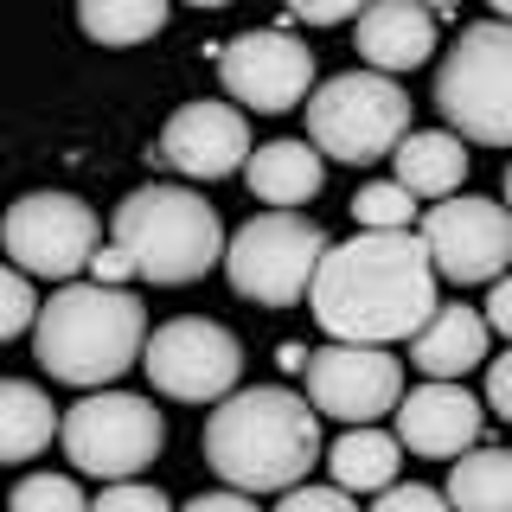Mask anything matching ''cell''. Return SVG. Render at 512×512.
Here are the masks:
<instances>
[{
    "label": "cell",
    "mask_w": 512,
    "mask_h": 512,
    "mask_svg": "<svg viewBox=\"0 0 512 512\" xmlns=\"http://www.w3.org/2000/svg\"><path fill=\"white\" fill-rule=\"evenodd\" d=\"M308 308L333 346H397L423 327L436 301L429 256L410 231H359L352 244H327L308 282Z\"/></svg>",
    "instance_id": "1"
},
{
    "label": "cell",
    "mask_w": 512,
    "mask_h": 512,
    "mask_svg": "<svg viewBox=\"0 0 512 512\" xmlns=\"http://www.w3.org/2000/svg\"><path fill=\"white\" fill-rule=\"evenodd\" d=\"M205 461L231 493H288L320 461V423L288 384L231 391L205 416Z\"/></svg>",
    "instance_id": "2"
},
{
    "label": "cell",
    "mask_w": 512,
    "mask_h": 512,
    "mask_svg": "<svg viewBox=\"0 0 512 512\" xmlns=\"http://www.w3.org/2000/svg\"><path fill=\"white\" fill-rule=\"evenodd\" d=\"M148 346V308L128 288L103 282H64L52 301H39L32 320V352L58 384H116L128 365H141Z\"/></svg>",
    "instance_id": "3"
},
{
    "label": "cell",
    "mask_w": 512,
    "mask_h": 512,
    "mask_svg": "<svg viewBox=\"0 0 512 512\" xmlns=\"http://www.w3.org/2000/svg\"><path fill=\"white\" fill-rule=\"evenodd\" d=\"M116 250L141 282L180 288L224 263V224L186 186H141L116 205Z\"/></svg>",
    "instance_id": "4"
},
{
    "label": "cell",
    "mask_w": 512,
    "mask_h": 512,
    "mask_svg": "<svg viewBox=\"0 0 512 512\" xmlns=\"http://www.w3.org/2000/svg\"><path fill=\"white\" fill-rule=\"evenodd\" d=\"M410 135V96L378 71H340L320 90H308V148L320 160H391V148Z\"/></svg>",
    "instance_id": "5"
},
{
    "label": "cell",
    "mask_w": 512,
    "mask_h": 512,
    "mask_svg": "<svg viewBox=\"0 0 512 512\" xmlns=\"http://www.w3.org/2000/svg\"><path fill=\"white\" fill-rule=\"evenodd\" d=\"M436 109L448 116L455 141L506 148L512 141V32L506 20L461 26L455 52L436 71Z\"/></svg>",
    "instance_id": "6"
},
{
    "label": "cell",
    "mask_w": 512,
    "mask_h": 512,
    "mask_svg": "<svg viewBox=\"0 0 512 512\" xmlns=\"http://www.w3.org/2000/svg\"><path fill=\"white\" fill-rule=\"evenodd\" d=\"M327 256V231L301 212H263L224 244V276L256 308H295Z\"/></svg>",
    "instance_id": "7"
},
{
    "label": "cell",
    "mask_w": 512,
    "mask_h": 512,
    "mask_svg": "<svg viewBox=\"0 0 512 512\" xmlns=\"http://www.w3.org/2000/svg\"><path fill=\"white\" fill-rule=\"evenodd\" d=\"M58 442L64 461H77L84 474L109 480H135L167 442V423L148 397H128V391H96L84 404H71L58 416Z\"/></svg>",
    "instance_id": "8"
},
{
    "label": "cell",
    "mask_w": 512,
    "mask_h": 512,
    "mask_svg": "<svg viewBox=\"0 0 512 512\" xmlns=\"http://www.w3.org/2000/svg\"><path fill=\"white\" fill-rule=\"evenodd\" d=\"M141 365H148L154 391L173 397V404H224L244 378V346H237L231 327L199 314H180L167 327L148 333L141 346Z\"/></svg>",
    "instance_id": "9"
},
{
    "label": "cell",
    "mask_w": 512,
    "mask_h": 512,
    "mask_svg": "<svg viewBox=\"0 0 512 512\" xmlns=\"http://www.w3.org/2000/svg\"><path fill=\"white\" fill-rule=\"evenodd\" d=\"M416 244L429 256V276L455 282V288H480L500 282L512 263V218L500 199H480V192H455V199L429 205Z\"/></svg>",
    "instance_id": "10"
},
{
    "label": "cell",
    "mask_w": 512,
    "mask_h": 512,
    "mask_svg": "<svg viewBox=\"0 0 512 512\" xmlns=\"http://www.w3.org/2000/svg\"><path fill=\"white\" fill-rule=\"evenodd\" d=\"M0 244H7L13 269L32 282H71L77 269H90L96 256V212L77 192H26L20 205H7L0 218Z\"/></svg>",
    "instance_id": "11"
},
{
    "label": "cell",
    "mask_w": 512,
    "mask_h": 512,
    "mask_svg": "<svg viewBox=\"0 0 512 512\" xmlns=\"http://www.w3.org/2000/svg\"><path fill=\"white\" fill-rule=\"evenodd\" d=\"M301 365H308V410L340 416L346 429H372L404 397V365L378 346H320Z\"/></svg>",
    "instance_id": "12"
},
{
    "label": "cell",
    "mask_w": 512,
    "mask_h": 512,
    "mask_svg": "<svg viewBox=\"0 0 512 512\" xmlns=\"http://www.w3.org/2000/svg\"><path fill=\"white\" fill-rule=\"evenodd\" d=\"M218 84L231 103L263 109V116H282V109H301L314 90V52L288 32H244L218 52Z\"/></svg>",
    "instance_id": "13"
},
{
    "label": "cell",
    "mask_w": 512,
    "mask_h": 512,
    "mask_svg": "<svg viewBox=\"0 0 512 512\" xmlns=\"http://www.w3.org/2000/svg\"><path fill=\"white\" fill-rule=\"evenodd\" d=\"M160 160L186 180H224L250 160V122L231 103H186L160 128Z\"/></svg>",
    "instance_id": "14"
},
{
    "label": "cell",
    "mask_w": 512,
    "mask_h": 512,
    "mask_svg": "<svg viewBox=\"0 0 512 512\" xmlns=\"http://www.w3.org/2000/svg\"><path fill=\"white\" fill-rule=\"evenodd\" d=\"M480 404L461 384H416L410 397H397V448L429 461H455L480 448Z\"/></svg>",
    "instance_id": "15"
},
{
    "label": "cell",
    "mask_w": 512,
    "mask_h": 512,
    "mask_svg": "<svg viewBox=\"0 0 512 512\" xmlns=\"http://www.w3.org/2000/svg\"><path fill=\"white\" fill-rule=\"evenodd\" d=\"M352 32H359V58L378 77H391V84H397V71H416V64H429V52H436V13L416 7V0L359 7Z\"/></svg>",
    "instance_id": "16"
},
{
    "label": "cell",
    "mask_w": 512,
    "mask_h": 512,
    "mask_svg": "<svg viewBox=\"0 0 512 512\" xmlns=\"http://www.w3.org/2000/svg\"><path fill=\"white\" fill-rule=\"evenodd\" d=\"M487 346H493V333H487V320L474 308H436L410 333V365L429 372V384H461L474 365L493 359Z\"/></svg>",
    "instance_id": "17"
},
{
    "label": "cell",
    "mask_w": 512,
    "mask_h": 512,
    "mask_svg": "<svg viewBox=\"0 0 512 512\" xmlns=\"http://www.w3.org/2000/svg\"><path fill=\"white\" fill-rule=\"evenodd\" d=\"M391 160H397L391 186H404L410 199H455L461 180H468V148L448 128H410L391 148Z\"/></svg>",
    "instance_id": "18"
},
{
    "label": "cell",
    "mask_w": 512,
    "mask_h": 512,
    "mask_svg": "<svg viewBox=\"0 0 512 512\" xmlns=\"http://www.w3.org/2000/svg\"><path fill=\"white\" fill-rule=\"evenodd\" d=\"M244 180L263 205H276V212H295V205H308L320 180H327V160H320L308 141H263L250 160H244Z\"/></svg>",
    "instance_id": "19"
},
{
    "label": "cell",
    "mask_w": 512,
    "mask_h": 512,
    "mask_svg": "<svg viewBox=\"0 0 512 512\" xmlns=\"http://www.w3.org/2000/svg\"><path fill=\"white\" fill-rule=\"evenodd\" d=\"M58 436L52 397L26 378H0V461H32Z\"/></svg>",
    "instance_id": "20"
},
{
    "label": "cell",
    "mask_w": 512,
    "mask_h": 512,
    "mask_svg": "<svg viewBox=\"0 0 512 512\" xmlns=\"http://www.w3.org/2000/svg\"><path fill=\"white\" fill-rule=\"evenodd\" d=\"M397 436L384 429H346L340 442L327 448V468H333V487L340 493H384L397 480Z\"/></svg>",
    "instance_id": "21"
},
{
    "label": "cell",
    "mask_w": 512,
    "mask_h": 512,
    "mask_svg": "<svg viewBox=\"0 0 512 512\" xmlns=\"http://www.w3.org/2000/svg\"><path fill=\"white\" fill-rule=\"evenodd\" d=\"M455 512H512V455L506 448H468L448 468V493Z\"/></svg>",
    "instance_id": "22"
},
{
    "label": "cell",
    "mask_w": 512,
    "mask_h": 512,
    "mask_svg": "<svg viewBox=\"0 0 512 512\" xmlns=\"http://www.w3.org/2000/svg\"><path fill=\"white\" fill-rule=\"evenodd\" d=\"M77 26H84L96 45H141L167 26V7H160V0H84V7H77Z\"/></svg>",
    "instance_id": "23"
},
{
    "label": "cell",
    "mask_w": 512,
    "mask_h": 512,
    "mask_svg": "<svg viewBox=\"0 0 512 512\" xmlns=\"http://www.w3.org/2000/svg\"><path fill=\"white\" fill-rule=\"evenodd\" d=\"M352 218H359V231H410L416 199L391 180H372V186L352 192Z\"/></svg>",
    "instance_id": "24"
},
{
    "label": "cell",
    "mask_w": 512,
    "mask_h": 512,
    "mask_svg": "<svg viewBox=\"0 0 512 512\" xmlns=\"http://www.w3.org/2000/svg\"><path fill=\"white\" fill-rule=\"evenodd\" d=\"M7 512H90V500L71 474H26L20 487H13Z\"/></svg>",
    "instance_id": "25"
},
{
    "label": "cell",
    "mask_w": 512,
    "mask_h": 512,
    "mask_svg": "<svg viewBox=\"0 0 512 512\" xmlns=\"http://www.w3.org/2000/svg\"><path fill=\"white\" fill-rule=\"evenodd\" d=\"M32 320H39V295H32V282L20 276V269H0V340L26 333Z\"/></svg>",
    "instance_id": "26"
},
{
    "label": "cell",
    "mask_w": 512,
    "mask_h": 512,
    "mask_svg": "<svg viewBox=\"0 0 512 512\" xmlns=\"http://www.w3.org/2000/svg\"><path fill=\"white\" fill-rule=\"evenodd\" d=\"M90 512H173V506H167L160 487H148V480H109V487L90 500Z\"/></svg>",
    "instance_id": "27"
},
{
    "label": "cell",
    "mask_w": 512,
    "mask_h": 512,
    "mask_svg": "<svg viewBox=\"0 0 512 512\" xmlns=\"http://www.w3.org/2000/svg\"><path fill=\"white\" fill-rule=\"evenodd\" d=\"M372 512H448V500L436 487H416V480H391L372 500Z\"/></svg>",
    "instance_id": "28"
},
{
    "label": "cell",
    "mask_w": 512,
    "mask_h": 512,
    "mask_svg": "<svg viewBox=\"0 0 512 512\" xmlns=\"http://www.w3.org/2000/svg\"><path fill=\"white\" fill-rule=\"evenodd\" d=\"M276 512H359V500L340 487H288Z\"/></svg>",
    "instance_id": "29"
},
{
    "label": "cell",
    "mask_w": 512,
    "mask_h": 512,
    "mask_svg": "<svg viewBox=\"0 0 512 512\" xmlns=\"http://www.w3.org/2000/svg\"><path fill=\"white\" fill-rule=\"evenodd\" d=\"M480 416H500V423L512 416V365L506 359H487V410Z\"/></svg>",
    "instance_id": "30"
},
{
    "label": "cell",
    "mask_w": 512,
    "mask_h": 512,
    "mask_svg": "<svg viewBox=\"0 0 512 512\" xmlns=\"http://www.w3.org/2000/svg\"><path fill=\"white\" fill-rule=\"evenodd\" d=\"M487 333H512V282L500 276V282H487Z\"/></svg>",
    "instance_id": "31"
},
{
    "label": "cell",
    "mask_w": 512,
    "mask_h": 512,
    "mask_svg": "<svg viewBox=\"0 0 512 512\" xmlns=\"http://www.w3.org/2000/svg\"><path fill=\"white\" fill-rule=\"evenodd\" d=\"M90 276L103 282V288H116L122 276H135V269H128V256H122L116 244H109V250H96V256H90Z\"/></svg>",
    "instance_id": "32"
},
{
    "label": "cell",
    "mask_w": 512,
    "mask_h": 512,
    "mask_svg": "<svg viewBox=\"0 0 512 512\" xmlns=\"http://www.w3.org/2000/svg\"><path fill=\"white\" fill-rule=\"evenodd\" d=\"M180 512H256V500H250V493H231V487H224V493H199V500L180 506Z\"/></svg>",
    "instance_id": "33"
},
{
    "label": "cell",
    "mask_w": 512,
    "mask_h": 512,
    "mask_svg": "<svg viewBox=\"0 0 512 512\" xmlns=\"http://www.w3.org/2000/svg\"><path fill=\"white\" fill-rule=\"evenodd\" d=\"M301 20L308 26H346V20H359V7H301Z\"/></svg>",
    "instance_id": "34"
}]
</instances>
